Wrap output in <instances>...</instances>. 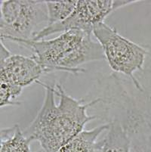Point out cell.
<instances>
[{
	"label": "cell",
	"mask_w": 151,
	"mask_h": 152,
	"mask_svg": "<svg viewBox=\"0 0 151 152\" xmlns=\"http://www.w3.org/2000/svg\"><path fill=\"white\" fill-rule=\"evenodd\" d=\"M39 84L45 90L43 104L23 133L31 141H37L45 152H58L98 117L88 115L87 110L100 103L101 98L84 103L66 94L60 84L56 87Z\"/></svg>",
	"instance_id": "obj_1"
},
{
	"label": "cell",
	"mask_w": 151,
	"mask_h": 152,
	"mask_svg": "<svg viewBox=\"0 0 151 152\" xmlns=\"http://www.w3.org/2000/svg\"><path fill=\"white\" fill-rule=\"evenodd\" d=\"M48 26L46 1L3 0L1 2V40H33Z\"/></svg>",
	"instance_id": "obj_2"
},
{
	"label": "cell",
	"mask_w": 151,
	"mask_h": 152,
	"mask_svg": "<svg viewBox=\"0 0 151 152\" xmlns=\"http://www.w3.org/2000/svg\"><path fill=\"white\" fill-rule=\"evenodd\" d=\"M92 34L101 45L105 59L113 71L128 76L135 89L141 91L142 85L135 77V72L144 70L145 58L151 55L141 45L120 34L113 27L104 22L95 26Z\"/></svg>",
	"instance_id": "obj_3"
},
{
	"label": "cell",
	"mask_w": 151,
	"mask_h": 152,
	"mask_svg": "<svg viewBox=\"0 0 151 152\" xmlns=\"http://www.w3.org/2000/svg\"><path fill=\"white\" fill-rule=\"evenodd\" d=\"M138 1L128 0H82L78 1L73 13L63 21L48 26L41 31L34 41L43 39L46 37L70 30H81L91 34L95 25L103 23L108 15L114 11Z\"/></svg>",
	"instance_id": "obj_4"
},
{
	"label": "cell",
	"mask_w": 151,
	"mask_h": 152,
	"mask_svg": "<svg viewBox=\"0 0 151 152\" xmlns=\"http://www.w3.org/2000/svg\"><path fill=\"white\" fill-rule=\"evenodd\" d=\"M87 34L81 30L65 32L49 40H24L18 42L33 52L32 55L44 73L58 71L61 62L66 58L84 39Z\"/></svg>",
	"instance_id": "obj_5"
},
{
	"label": "cell",
	"mask_w": 151,
	"mask_h": 152,
	"mask_svg": "<svg viewBox=\"0 0 151 152\" xmlns=\"http://www.w3.org/2000/svg\"><path fill=\"white\" fill-rule=\"evenodd\" d=\"M43 69L33 56L11 55L0 60V81L23 89L33 83H38Z\"/></svg>",
	"instance_id": "obj_6"
},
{
	"label": "cell",
	"mask_w": 151,
	"mask_h": 152,
	"mask_svg": "<svg viewBox=\"0 0 151 152\" xmlns=\"http://www.w3.org/2000/svg\"><path fill=\"white\" fill-rule=\"evenodd\" d=\"M109 128L110 123H107L90 130L83 129L58 152H100L101 140L98 142V139L102 132L107 131Z\"/></svg>",
	"instance_id": "obj_7"
},
{
	"label": "cell",
	"mask_w": 151,
	"mask_h": 152,
	"mask_svg": "<svg viewBox=\"0 0 151 152\" xmlns=\"http://www.w3.org/2000/svg\"><path fill=\"white\" fill-rule=\"evenodd\" d=\"M109 123L110 128L101 140L100 152H131V139L121 123L116 119Z\"/></svg>",
	"instance_id": "obj_8"
},
{
	"label": "cell",
	"mask_w": 151,
	"mask_h": 152,
	"mask_svg": "<svg viewBox=\"0 0 151 152\" xmlns=\"http://www.w3.org/2000/svg\"><path fill=\"white\" fill-rule=\"evenodd\" d=\"M31 142L20 126L15 125L1 131L0 152H31Z\"/></svg>",
	"instance_id": "obj_9"
},
{
	"label": "cell",
	"mask_w": 151,
	"mask_h": 152,
	"mask_svg": "<svg viewBox=\"0 0 151 152\" xmlns=\"http://www.w3.org/2000/svg\"><path fill=\"white\" fill-rule=\"evenodd\" d=\"M131 140L135 152H151V109L138 121Z\"/></svg>",
	"instance_id": "obj_10"
},
{
	"label": "cell",
	"mask_w": 151,
	"mask_h": 152,
	"mask_svg": "<svg viewBox=\"0 0 151 152\" xmlns=\"http://www.w3.org/2000/svg\"><path fill=\"white\" fill-rule=\"evenodd\" d=\"M79 0L46 1L48 15V26L63 21L71 15Z\"/></svg>",
	"instance_id": "obj_11"
},
{
	"label": "cell",
	"mask_w": 151,
	"mask_h": 152,
	"mask_svg": "<svg viewBox=\"0 0 151 152\" xmlns=\"http://www.w3.org/2000/svg\"><path fill=\"white\" fill-rule=\"evenodd\" d=\"M23 89L15 86L10 85L7 83L0 81V106L1 107L8 105L19 104V102L15 100L21 93Z\"/></svg>",
	"instance_id": "obj_12"
},
{
	"label": "cell",
	"mask_w": 151,
	"mask_h": 152,
	"mask_svg": "<svg viewBox=\"0 0 151 152\" xmlns=\"http://www.w3.org/2000/svg\"><path fill=\"white\" fill-rule=\"evenodd\" d=\"M37 152H45V151H43V150H42V149H41V150L38 151H37Z\"/></svg>",
	"instance_id": "obj_13"
}]
</instances>
